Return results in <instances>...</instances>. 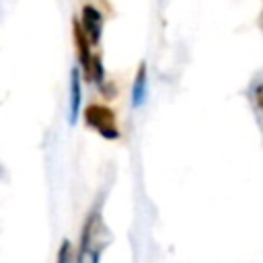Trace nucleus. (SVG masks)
Listing matches in <instances>:
<instances>
[{
  "mask_svg": "<svg viewBox=\"0 0 263 263\" xmlns=\"http://www.w3.org/2000/svg\"><path fill=\"white\" fill-rule=\"evenodd\" d=\"M255 99H257V105L263 109V84L257 86V90H255Z\"/></svg>",
  "mask_w": 263,
  "mask_h": 263,
  "instance_id": "0eeeda50",
  "label": "nucleus"
},
{
  "mask_svg": "<svg viewBox=\"0 0 263 263\" xmlns=\"http://www.w3.org/2000/svg\"><path fill=\"white\" fill-rule=\"evenodd\" d=\"M70 119L74 121L78 115V107H80V72L72 70V78H70Z\"/></svg>",
  "mask_w": 263,
  "mask_h": 263,
  "instance_id": "39448f33",
  "label": "nucleus"
},
{
  "mask_svg": "<svg viewBox=\"0 0 263 263\" xmlns=\"http://www.w3.org/2000/svg\"><path fill=\"white\" fill-rule=\"evenodd\" d=\"M78 23H80L84 35L88 37V41L92 45H99L101 35H103V14L99 12V8L92 4H84Z\"/></svg>",
  "mask_w": 263,
  "mask_h": 263,
  "instance_id": "7ed1b4c3",
  "label": "nucleus"
},
{
  "mask_svg": "<svg viewBox=\"0 0 263 263\" xmlns=\"http://www.w3.org/2000/svg\"><path fill=\"white\" fill-rule=\"evenodd\" d=\"M146 62L140 64L138 72H136V78H134V88H132V99H134V105H140L144 101V95H146Z\"/></svg>",
  "mask_w": 263,
  "mask_h": 263,
  "instance_id": "20e7f679",
  "label": "nucleus"
},
{
  "mask_svg": "<svg viewBox=\"0 0 263 263\" xmlns=\"http://www.w3.org/2000/svg\"><path fill=\"white\" fill-rule=\"evenodd\" d=\"M72 39H74V47H76V55H78V64L82 70L84 80L88 82H97L101 84L105 80V70H103V62L99 58V53L92 51V43L88 41V37L84 35L78 18L72 21Z\"/></svg>",
  "mask_w": 263,
  "mask_h": 263,
  "instance_id": "f257e3e1",
  "label": "nucleus"
},
{
  "mask_svg": "<svg viewBox=\"0 0 263 263\" xmlns=\"http://www.w3.org/2000/svg\"><path fill=\"white\" fill-rule=\"evenodd\" d=\"M82 119L90 129H95L105 140H117L121 136L115 111L111 107H107V105H101V103L86 105L84 111H82Z\"/></svg>",
  "mask_w": 263,
  "mask_h": 263,
  "instance_id": "f03ea898",
  "label": "nucleus"
},
{
  "mask_svg": "<svg viewBox=\"0 0 263 263\" xmlns=\"http://www.w3.org/2000/svg\"><path fill=\"white\" fill-rule=\"evenodd\" d=\"M55 263H76V251H74V245L70 240H64L60 245Z\"/></svg>",
  "mask_w": 263,
  "mask_h": 263,
  "instance_id": "423d86ee",
  "label": "nucleus"
}]
</instances>
